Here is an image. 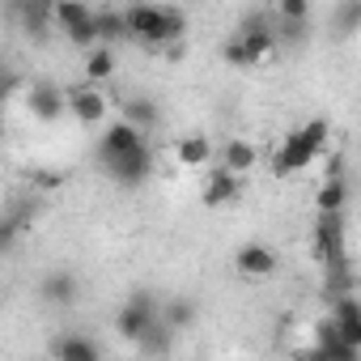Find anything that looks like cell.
Segmentation results:
<instances>
[{
	"mask_svg": "<svg viewBox=\"0 0 361 361\" xmlns=\"http://www.w3.org/2000/svg\"><path fill=\"white\" fill-rule=\"evenodd\" d=\"M327 276H323V298L331 302V298H340V293H357V272H353V264H340V268H323Z\"/></svg>",
	"mask_w": 361,
	"mask_h": 361,
	"instance_id": "cb8c5ba5",
	"label": "cell"
},
{
	"mask_svg": "<svg viewBox=\"0 0 361 361\" xmlns=\"http://www.w3.org/2000/svg\"><path fill=\"white\" fill-rule=\"evenodd\" d=\"M209 157H213V140L200 136V132H196V136H183V140L174 145V161H178V166H192V170H196V166H204Z\"/></svg>",
	"mask_w": 361,
	"mask_h": 361,
	"instance_id": "d6986e66",
	"label": "cell"
},
{
	"mask_svg": "<svg viewBox=\"0 0 361 361\" xmlns=\"http://www.w3.org/2000/svg\"><path fill=\"white\" fill-rule=\"evenodd\" d=\"M153 319H157V302H153V293H132V298L119 306V314H115V331H119L128 344H136L140 331H145Z\"/></svg>",
	"mask_w": 361,
	"mask_h": 361,
	"instance_id": "8992f818",
	"label": "cell"
},
{
	"mask_svg": "<svg viewBox=\"0 0 361 361\" xmlns=\"http://www.w3.org/2000/svg\"><path fill=\"white\" fill-rule=\"evenodd\" d=\"M9 18L22 26V35L43 43L51 35V0H9Z\"/></svg>",
	"mask_w": 361,
	"mask_h": 361,
	"instance_id": "9c48e42d",
	"label": "cell"
},
{
	"mask_svg": "<svg viewBox=\"0 0 361 361\" xmlns=\"http://www.w3.org/2000/svg\"><path fill=\"white\" fill-rule=\"evenodd\" d=\"M348 204V174H323V183L314 192V209L319 213H340Z\"/></svg>",
	"mask_w": 361,
	"mask_h": 361,
	"instance_id": "e0dca14e",
	"label": "cell"
},
{
	"mask_svg": "<svg viewBox=\"0 0 361 361\" xmlns=\"http://www.w3.org/2000/svg\"><path fill=\"white\" fill-rule=\"evenodd\" d=\"M136 348H140V353H149V357H153V353H170V348H174V327H170V323H161V319H153V323L140 331Z\"/></svg>",
	"mask_w": 361,
	"mask_h": 361,
	"instance_id": "7402d4cb",
	"label": "cell"
},
{
	"mask_svg": "<svg viewBox=\"0 0 361 361\" xmlns=\"http://www.w3.org/2000/svg\"><path fill=\"white\" fill-rule=\"evenodd\" d=\"M64 98H68V115L77 119V123H85V128H94V123H106V115H111V102H106V94L98 90V85H73V90H64Z\"/></svg>",
	"mask_w": 361,
	"mask_h": 361,
	"instance_id": "5b68a950",
	"label": "cell"
},
{
	"mask_svg": "<svg viewBox=\"0 0 361 361\" xmlns=\"http://www.w3.org/2000/svg\"><path fill=\"white\" fill-rule=\"evenodd\" d=\"M238 174H230L226 166H217L213 174H209V183H204V192H200V200L209 204V209H221V204H230L234 196H238Z\"/></svg>",
	"mask_w": 361,
	"mask_h": 361,
	"instance_id": "2e32d148",
	"label": "cell"
},
{
	"mask_svg": "<svg viewBox=\"0 0 361 361\" xmlns=\"http://www.w3.org/2000/svg\"><path fill=\"white\" fill-rule=\"evenodd\" d=\"M276 268H281V255H276L268 243H243V247L234 251V272L247 276V281H264V276H272Z\"/></svg>",
	"mask_w": 361,
	"mask_h": 361,
	"instance_id": "ba28073f",
	"label": "cell"
},
{
	"mask_svg": "<svg viewBox=\"0 0 361 361\" xmlns=\"http://www.w3.org/2000/svg\"><path fill=\"white\" fill-rule=\"evenodd\" d=\"M94 26H98V43H115V39H128L123 13H94Z\"/></svg>",
	"mask_w": 361,
	"mask_h": 361,
	"instance_id": "d4e9b609",
	"label": "cell"
},
{
	"mask_svg": "<svg viewBox=\"0 0 361 361\" xmlns=\"http://www.w3.org/2000/svg\"><path fill=\"white\" fill-rule=\"evenodd\" d=\"M35 183H39V188H60V183H64V174H60V170H39V174H35Z\"/></svg>",
	"mask_w": 361,
	"mask_h": 361,
	"instance_id": "4dcf8cb0",
	"label": "cell"
},
{
	"mask_svg": "<svg viewBox=\"0 0 361 361\" xmlns=\"http://www.w3.org/2000/svg\"><path fill=\"white\" fill-rule=\"evenodd\" d=\"M119 119H128V123H136V128H153V123H161V106H157L153 98L128 94V98L119 102Z\"/></svg>",
	"mask_w": 361,
	"mask_h": 361,
	"instance_id": "ac0fdd59",
	"label": "cell"
},
{
	"mask_svg": "<svg viewBox=\"0 0 361 361\" xmlns=\"http://www.w3.org/2000/svg\"><path fill=\"white\" fill-rule=\"evenodd\" d=\"M64 39H68L73 47H81V51H90V47H98V26H94V18H85V22H77V26H68V30H64Z\"/></svg>",
	"mask_w": 361,
	"mask_h": 361,
	"instance_id": "484cf974",
	"label": "cell"
},
{
	"mask_svg": "<svg viewBox=\"0 0 361 361\" xmlns=\"http://www.w3.org/2000/svg\"><path fill=\"white\" fill-rule=\"evenodd\" d=\"M119 188H145L149 183V174H153V149H149V140L145 145H136V149H128V153H119L115 161H106L102 166Z\"/></svg>",
	"mask_w": 361,
	"mask_h": 361,
	"instance_id": "277c9868",
	"label": "cell"
},
{
	"mask_svg": "<svg viewBox=\"0 0 361 361\" xmlns=\"http://www.w3.org/2000/svg\"><path fill=\"white\" fill-rule=\"evenodd\" d=\"M111 77H115V51H111L106 43L90 47V56H85V81H90V85H102V81H111Z\"/></svg>",
	"mask_w": 361,
	"mask_h": 361,
	"instance_id": "ffe728a7",
	"label": "cell"
},
{
	"mask_svg": "<svg viewBox=\"0 0 361 361\" xmlns=\"http://www.w3.org/2000/svg\"><path fill=\"white\" fill-rule=\"evenodd\" d=\"M26 111H30L39 123H60V119L68 115V98H64V90H60V85L39 81V85H30V90H26Z\"/></svg>",
	"mask_w": 361,
	"mask_h": 361,
	"instance_id": "52a82bcc",
	"label": "cell"
},
{
	"mask_svg": "<svg viewBox=\"0 0 361 361\" xmlns=\"http://www.w3.org/2000/svg\"><path fill=\"white\" fill-rule=\"evenodd\" d=\"M47 353H51L56 361H98V357H102V344L90 340V336L64 331V336H56V340L47 344Z\"/></svg>",
	"mask_w": 361,
	"mask_h": 361,
	"instance_id": "4fadbf2b",
	"label": "cell"
},
{
	"mask_svg": "<svg viewBox=\"0 0 361 361\" xmlns=\"http://www.w3.org/2000/svg\"><path fill=\"white\" fill-rule=\"evenodd\" d=\"M327 174H344V153H331V161H327Z\"/></svg>",
	"mask_w": 361,
	"mask_h": 361,
	"instance_id": "1f68e13d",
	"label": "cell"
},
{
	"mask_svg": "<svg viewBox=\"0 0 361 361\" xmlns=\"http://www.w3.org/2000/svg\"><path fill=\"white\" fill-rule=\"evenodd\" d=\"M0 140H5V115H0Z\"/></svg>",
	"mask_w": 361,
	"mask_h": 361,
	"instance_id": "d6a6232c",
	"label": "cell"
},
{
	"mask_svg": "<svg viewBox=\"0 0 361 361\" xmlns=\"http://www.w3.org/2000/svg\"><path fill=\"white\" fill-rule=\"evenodd\" d=\"M238 43H243V56H247V64H259V60H268V56L276 51L272 26H268L264 18H247V22H243V30H238Z\"/></svg>",
	"mask_w": 361,
	"mask_h": 361,
	"instance_id": "8fae6325",
	"label": "cell"
},
{
	"mask_svg": "<svg viewBox=\"0 0 361 361\" xmlns=\"http://www.w3.org/2000/svg\"><path fill=\"white\" fill-rule=\"evenodd\" d=\"M314 344H319V353H323L327 361H353V357L361 353V348H353V344L336 331L331 319H319V323H314Z\"/></svg>",
	"mask_w": 361,
	"mask_h": 361,
	"instance_id": "9a60e30c",
	"label": "cell"
},
{
	"mask_svg": "<svg viewBox=\"0 0 361 361\" xmlns=\"http://www.w3.org/2000/svg\"><path fill=\"white\" fill-rule=\"evenodd\" d=\"M136 145H145V128H136V123H128V119L106 123V132L98 136V166L115 161L119 153H128V149H136Z\"/></svg>",
	"mask_w": 361,
	"mask_h": 361,
	"instance_id": "30bf717a",
	"label": "cell"
},
{
	"mask_svg": "<svg viewBox=\"0 0 361 361\" xmlns=\"http://www.w3.org/2000/svg\"><path fill=\"white\" fill-rule=\"evenodd\" d=\"M85 18H94V9L85 5V0H51V26L68 30V26L85 22Z\"/></svg>",
	"mask_w": 361,
	"mask_h": 361,
	"instance_id": "603a6c76",
	"label": "cell"
},
{
	"mask_svg": "<svg viewBox=\"0 0 361 361\" xmlns=\"http://www.w3.org/2000/svg\"><path fill=\"white\" fill-rule=\"evenodd\" d=\"M310 247H314V259H319L323 268L353 264V259H348V221H344V209H340V213H319L314 234H310Z\"/></svg>",
	"mask_w": 361,
	"mask_h": 361,
	"instance_id": "3957f363",
	"label": "cell"
},
{
	"mask_svg": "<svg viewBox=\"0 0 361 361\" xmlns=\"http://www.w3.org/2000/svg\"><path fill=\"white\" fill-rule=\"evenodd\" d=\"M18 230H22L18 221H0V255H5V251L18 243Z\"/></svg>",
	"mask_w": 361,
	"mask_h": 361,
	"instance_id": "f546056e",
	"label": "cell"
},
{
	"mask_svg": "<svg viewBox=\"0 0 361 361\" xmlns=\"http://www.w3.org/2000/svg\"><path fill=\"white\" fill-rule=\"evenodd\" d=\"M0 98H5V85H0Z\"/></svg>",
	"mask_w": 361,
	"mask_h": 361,
	"instance_id": "836d02e7",
	"label": "cell"
},
{
	"mask_svg": "<svg viewBox=\"0 0 361 361\" xmlns=\"http://www.w3.org/2000/svg\"><path fill=\"white\" fill-rule=\"evenodd\" d=\"M276 18H289V22H310V0H276Z\"/></svg>",
	"mask_w": 361,
	"mask_h": 361,
	"instance_id": "83f0119b",
	"label": "cell"
},
{
	"mask_svg": "<svg viewBox=\"0 0 361 361\" xmlns=\"http://www.w3.org/2000/svg\"><path fill=\"white\" fill-rule=\"evenodd\" d=\"M157 319H161V323H170L174 331H183V327H192V323H196V302H188V298L157 302Z\"/></svg>",
	"mask_w": 361,
	"mask_h": 361,
	"instance_id": "44dd1931",
	"label": "cell"
},
{
	"mask_svg": "<svg viewBox=\"0 0 361 361\" xmlns=\"http://www.w3.org/2000/svg\"><path fill=\"white\" fill-rule=\"evenodd\" d=\"M77 293H81V285H77V276L68 268H56V272H47L39 281V302L43 306H73Z\"/></svg>",
	"mask_w": 361,
	"mask_h": 361,
	"instance_id": "7c38bea8",
	"label": "cell"
},
{
	"mask_svg": "<svg viewBox=\"0 0 361 361\" xmlns=\"http://www.w3.org/2000/svg\"><path fill=\"white\" fill-rule=\"evenodd\" d=\"M123 26H128V39L145 43V47H166V43H178L188 30L183 13L174 5H149V0H136V5L123 9Z\"/></svg>",
	"mask_w": 361,
	"mask_h": 361,
	"instance_id": "6da1fadb",
	"label": "cell"
},
{
	"mask_svg": "<svg viewBox=\"0 0 361 361\" xmlns=\"http://www.w3.org/2000/svg\"><path fill=\"white\" fill-rule=\"evenodd\" d=\"M327 136H331V123L327 119H306L302 128H293L285 136V145L276 149V161H272L276 174H298L310 161H319L323 149H327Z\"/></svg>",
	"mask_w": 361,
	"mask_h": 361,
	"instance_id": "7a4b0ae2",
	"label": "cell"
},
{
	"mask_svg": "<svg viewBox=\"0 0 361 361\" xmlns=\"http://www.w3.org/2000/svg\"><path fill=\"white\" fill-rule=\"evenodd\" d=\"M221 60H226V64H234V68H247V56H243V43H238V35L221 43Z\"/></svg>",
	"mask_w": 361,
	"mask_h": 361,
	"instance_id": "f1b7e54d",
	"label": "cell"
},
{
	"mask_svg": "<svg viewBox=\"0 0 361 361\" xmlns=\"http://www.w3.org/2000/svg\"><path fill=\"white\" fill-rule=\"evenodd\" d=\"M361 22V0H340V9H336V30L340 35H353Z\"/></svg>",
	"mask_w": 361,
	"mask_h": 361,
	"instance_id": "4316f807",
	"label": "cell"
},
{
	"mask_svg": "<svg viewBox=\"0 0 361 361\" xmlns=\"http://www.w3.org/2000/svg\"><path fill=\"white\" fill-rule=\"evenodd\" d=\"M217 166H226L230 174H247V170H255L259 166V149L251 145V140H243V136H230L226 145H221V161Z\"/></svg>",
	"mask_w": 361,
	"mask_h": 361,
	"instance_id": "5bb4252c",
	"label": "cell"
}]
</instances>
